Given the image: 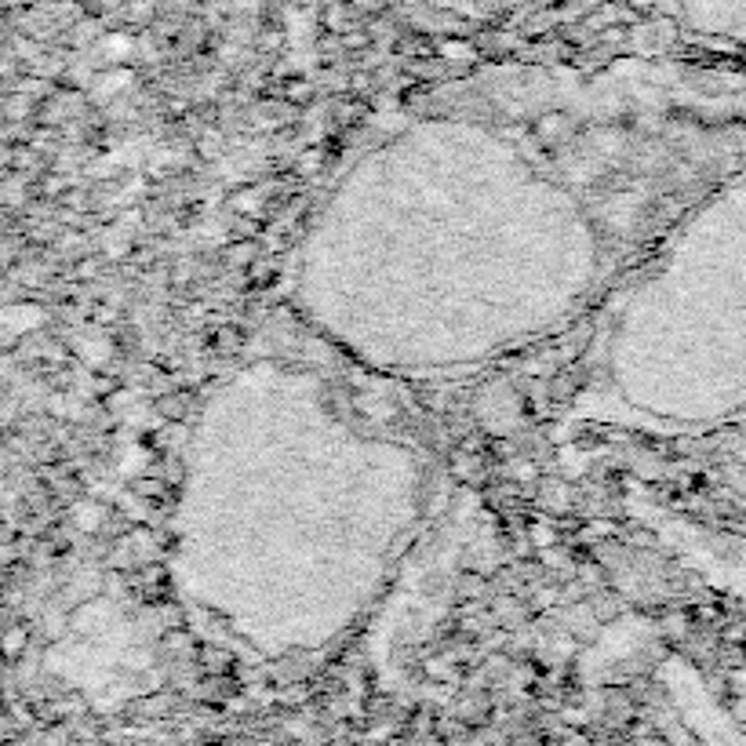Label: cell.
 Listing matches in <instances>:
<instances>
[{
    "instance_id": "6da1fadb",
    "label": "cell",
    "mask_w": 746,
    "mask_h": 746,
    "mask_svg": "<svg viewBox=\"0 0 746 746\" xmlns=\"http://www.w3.org/2000/svg\"><path fill=\"white\" fill-rule=\"evenodd\" d=\"M426 8H448V11H463V15H499V11H514V8H532V4H543V0H419Z\"/></svg>"
}]
</instances>
